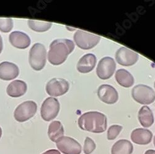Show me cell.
Segmentation results:
<instances>
[{"label": "cell", "mask_w": 155, "mask_h": 154, "mask_svg": "<svg viewBox=\"0 0 155 154\" xmlns=\"http://www.w3.org/2000/svg\"><path fill=\"white\" fill-rule=\"evenodd\" d=\"M83 131L93 133H102L107 129V117L97 111H89L83 114L78 121Z\"/></svg>", "instance_id": "1"}, {"label": "cell", "mask_w": 155, "mask_h": 154, "mask_svg": "<svg viewBox=\"0 0 155 154\" xmlns=\"http://www.w3.org/2000/svg\"><path fill=\"white\" fill-rule=\"evenodd\" d=\"M74 49V42L68 38H59L51 43L48 53V60L54 65H59L66 60Z\"/></svg>", "instance_id": "2"}, {"label": "cell", "mask_w": 155, "mask_h": 154, "mask_svg": "<svg viewBox=\"0 0 155 154\" xmlns=\"http://www.w3.org/2000/svg\"><path fill=\"white\" fill-rule=\"evenodd\" d=\"M46 56L47 51L43 44L41 43L34 44L29 52L30 65L35 70H41L45 65Z\"/></svg>", "instance_id": "3"}, {"label": "cell", "mask_w": 155, "mask_h": 154, "mask_svg": "<svg viewBox=\"0 0 155 154\" xmlns=\"http://www.w3.org/2000/svg\"><path fill=\"white\" fill-rule=\"evenodd\" d=\"M134 99L140 104L150 105L155 101V92L152 88L145 85H137L132 90Z\"/></svg>", "instance_id": "4"}, {"label": "cell", "mask_w": 155, "mask_h": 154, "mask_svg": "<svg viewBox=\"0 0 155 154\" xmlns=\"http://www.w3.org/2000/svg\"><path fill=\"white\" fill-rule=\"evenodd\" d=\"M73 39L78 47L88 50L94 47L99 42L101 37L83 30H78L73 35Z\"/></svg>", "instance_id": "5"}, {"label": "cell", "mask_w": 155, "mask_h": 154, "mask_svg": "<svg viewBox=\"0 0 155 154\" xmlns=\"http://www.w3.org/2000/svg\"><path fill=\"white\" fill-rule=\"evenodd\" d=\"M37 105L33 101H27L19 105L15 111V119L20 122H25L32 118L37 112Z\"/></svg>", "instance_id": "6"}, {"label": "cell", "mask_w": 155, "mask_h": 154, "mask_svg": "<svg viewBox=\"0 0 155 154\" xmlns=\"http://www.w3.org/2000/svg\"><path fill=\"white\" fill-rule=\"evenodd\" d=\"M60 108V102L57 98H47L43 102L41 108V114L42 119L45 121L54 119L57 116Z\"/></svg>", "instance_id": "7"}, {"label": "cell", "mask_w": 155, "mask_h": 154, "mask_svg": "<svg viewBox=\"0 0 155 154\" xmlns=\"http://www.w3.org/2000/svg\"><path fill=\"white\" fill-rule=\"evenodd\" d=\"M58 149L64 154H80L82 147L80 143L75 139L63 136L56 142Z\"/></svg>", "instance_id": "8"}, {"label": "cell", "mask_w": 155, "mask_h": 154, "mask_svg": "<svg viewBox=\"0 0 155 154\" xmlns=\"http://www.w3.org/2000/svg\"><path fill=\"white\" fill-rule=\"evenodd\" d=\"M70 84L67 80L60 78H54L48 82L46 92L51 96H60L65 94L69 89Z\"/></svg>", "instance_id": "9"}, {"label": "cell", "mask_w": 155, "mask_h": 154, "mask_svg": "<svg viewBox=\"0 0 155 154\" xmlns=\"http://www.w3.org/2000/svg\"><path fill=\"white\" fill-rule=\"evenodd\" d=\"M115 69L116 63L114 59L110 57H105L99 60L96 69V73L99 79L107 80L113 75Z\"/></svg>", "instance_id": "10"}, {"label": "cell", "mask_w": 155, "mask_h": 154, "mask_svg": "<svg viewBox=\"0 0 155 154\" xmlns=\"http://www.w3.org/2000/svg\"><path fill=\"white\" fill-rule=\"evenodd\" d=\"M138 54L134 51L125 47L119 48L115 53V59L120 65L132 66L138 60Z\"/></svg>", "instance_id": "11"}, {"label": "cell", "mask_w": 155, "mask_h": 154, "mask_svg": "<svg viewBox=\"0 0 155 154\" xmlns=\"http://www.w3.org/2000/svg\"><path fill=\"white\" fill-rule=\"evenodd\" d=\"M97 96L100 100L109 105L115 103L119 99V94L116 89L107 84H103L98 88Z\"/></svg>", "instance_id": "12"}, {"label": "cell", "mask_w": 155, "mask_h": 154, "mask_svg": "<svg viewBox=\"0 0 155 154\" xmlns=\"http://www.w3.org/2000/svg\"><path fill=\"white\" fill-rule=\"evenodd\" d=\"M19 70L16 64L3 62L0 63V79L3 80H13L19 75Z\"/></svg>", "instance_id": "13"}, {"label": "cell", "mask_w": 155, "mask_h": 154, "mask_svg": "<svg viewBox=\"0 0 155 154\" xmlns=\"http://www.w3.org/2000/svg\"><path fill=\"white\" fill-rule=\"evenodd\" d=\"M9 40L12 45L21 49H26L31 44L29 35L21 31L12 32L9 36Z\"/></svg>", "instance_id": "14"}, {"label": "cell", "mask_w": 155, "mask_h": 154, "mask_svg": "<svg viewBox=\"0 0 155 154\" xmlns=\"http://www.w3.org/2000/svg\"><path fill=\"white\" fill-rule=\"evenodd\" d=\"M153 137L152 132L144 128H137L134 129L131 134L132 142L138 145L145 146L151 142Z\"/></svg>", "instance_id": "15"}, {"label": "cell", "mask_w": 155, "mask_h": 154, "mask_svg": "<svg viewBox=\"0 0 155 154\" xmlns=\"http://www.w3.org/2000/svg\"><path fill=\"white\" fill-rule=\"evenodd\" d=\"M97 62L95 55L93 54H87L83 55L77 63V70L82 73H86L91 72Z\"/></svg>", "instance_id": "16"}, {"label": "cell", "mask_w": 155, "mask_h": 154, "mask_svg": "<svg viewBox=\"0 0 155 154\" xmlns=\"http://www.w3.org/2000/svg\"><path fill=\"white\" fill-rule=\"evenodd\" d=\"M27 84L22 80H15L9 84L6 92L9 96L11 97H20L24 95L27 91Z\"/></svg>", "instance_id": "17"}, {"label": "cell", "mask_w": 155, "mask_h": 154, "mask_svg": "<svg viewBox=\"0 0 155 154\" xmlns=\"http://www.w3.org/2000/svg\"><path fill=\"white\" fill-rule=\"evenodd\" d=\"M134 146L130 141L121 139L117 141L112 147L111 154H132Z\"/></svg>", "instance_id": "18"}, {"label": "cell", "mask_w": 155, "mask_h": 154, "mask_svg": "<svg viewBox=\"0 0 155 154\" xmlns=\"http://www.w3.org/2000/svg\"><path fill=\"white\" fill-rule=\"evenodd\" d=\"M115 77L117 82L125 88L131 87L135 82L133 75L125 69H119L116 72Z\"/></svg>", "instance_id": "19"}, {"label": "cell", "mask_w": 155, "mask_h": 154, "mask_svg": "<svg viewBox=\"0 0 155 154\" xmlns=\"http://www.w3.org/2000/svg\"><path fill=\"white\" fill-rule=\"evenodd\" d=\"M138 120L144 127H149L154 123V116L151 109L147 106H142L138 111Z\"/></svg>", "instance_id": "20"}, {"label": "cell", "mask_w": 155, "mask_h": 154, "mask_svg": "<svg viewBox=\"0 0 155 154\" xmlns=\"http://www.w3.org/2000/svg\"><path fill=\"white\" fill-rule=\"evenodd\" d=\"M64 135V128L61 123L58 121H55L51 122L48 126V136L49 139L54 142L62 137Z\"/></svg>", "instance_id": "21"}, {"label": "cell", "mask_w": 155, "mask_h": 154, "mask_svg": "<svg viewBox=\"0 0 155 154\" xmlns=\"http://www.w3.org/2000/svg\"><path fill=\"white\" fill-rule=\"evenodd\" d=\"M29 27L36 32H45L48 31L52 25L51 22L39 21L37 20H28Z\"/></svg>", "instance_id": "22"}, {"label": "cell", "mask_w": 155, "mask_h": 154, "mask_svg": "<svg viewBox=\"0 0 155 154\" xmlns=\"http://www.w3.org/2000/svg\"><path fill=\"white\" fill-rule=\"evenodd\" d=\"M122 126L119 125H112L110 126L107 133V139L109 140L115 139L122 131Z\"/></svg>", "instance_id": "23"}, {"label": "cell", "mask_w": 155, "mask_h": 154, "mask_svg": "<svg viewBox=\"0 0 155 154\" xmlns=\"http://www.w3.org/2000/svg\"><path fill=\"white\" fill-rule=\"evenodd\" d=\"M13 28V21L11 18H0V31L9 32Z\"/></svg>", "instance_id": "24"}, {"label": "cell", "mask_w": 155, "mask_h": 154, "mask_svg": "<svg viewBox=\"0 0 155 154\" xmlns=\"http://www.w3.org/2000/svg\"><path fill=\"white\" fill-rule=\"evenodd\" d=\"M96 146L94 140L89 137H87L84 140L83 151L85 154H91L96 149Z\"/></svg>", "instance_id": "25"}, {"label": "cell", "mask_w": 155, "mask_h": 154, "mask_svg": "<svg viewBox=\"0 0 155 154\" xmlns=\"http://www.w3.org/2000/svg\"><path fill=\"white\" fill-rule=\"evenodd\" d=\"M42 154H61V153H60V151H58L57 150L51 149V150H48Z\"/></svg>", "instance_id": "26"}, {"label": "cell", "mask_w": 155, "mask_h": 154, "mask_svg": "<svg viewBox=\"0 0 155 154\" xmlns=\"http://www.w3.org/2000/svg\"><path fill=\"white\" fill-rule=\"evenodd\" d=\"M3 49V39L2 36L0 35V54H1Z\"/></svg>", "instance_id": "27"}, {"label": "cell", "mask_w": 155, "mask_h": 154, "mask_svg": "<svg viewBox=\"0 0 155 154\" xmlns=\"http://www.w3.org/2000/svg\"><path fill=\"white\" fill-rule=\"evenodd\" d=\"M145 154H155V150L150 149V150H148L145 152Z\"/></svg>", "instance_id": "28"}, {"label": "cell", "mask_w": 155, "mask_h": 154, "mask_svg": "<svg viewBox=\"0 0 155 154\" xmlns=\"http://www.w3.org/2000/svg\"><path fill=\"white\" fill-rule=\"evenodd\" d=\"M2 136V129L1 127H0V139H1Z\"/></svg>", "instance_id": "29"}, {"label": "cell", "mask_w": 155, "mask_h": 154, "mask_svg": "<svg viewBox=\"0 0 155 154\" xmlns=\"http://www.w3.org/2000/svg\"><path fill=\"white\" fill-rule=\"evenodd\" d=\"M153 144H154V146L155 147V136L154 137V140H153Z\"/></svg>", "instance_id": "30"}, {"label": "cell", "mask_w": 155, "mask_h": 154, "mask_svg": "<svg viewBox=\"0 0 155 154\" xmlns=\"http://www.w3.org/2000/svg\"><path fill=\"white\" fill-rule=\"evenodd\" d=\"M154 88H155V82H154Z\"/></svg>", "instance_id": "31"}]
</instances>
